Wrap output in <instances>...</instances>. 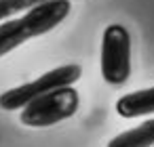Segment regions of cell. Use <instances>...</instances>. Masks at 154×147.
<instances>
[{
  "instance_id": "obj_1",
  "label": "cell",
  "mask_w": 154,
  "mask_h": 147,
  "mask_svg": "<svg viewBox=\"0 0 154 147\" xmlns=\"http://www.w3.org/2000/svg\"><path fill=\"white\" fill-rule=\"evenodd\" d=\"M70 0H47L30 9L19 19H9L0 23V57H5L19 44L55 30L70 15Z\"/></svg>"
},
{
  "instance_id": "obj_2",
  "label": "cell",
  "mask_w": 154,
  "mask_h": 147,
  "mask_svg": "<svg viewBox=\"0 0 154 147\" xmlns=\"http://www.w3.org/2000/svg\"><path fill=\"white\" fill-rule=\"evenodd\" d=\"M78 93L72 86H61L51 93H45L36 99H32L19 113L21 124L32 128L53 126L57 122H63L72 118L78 109Z\"/></svg>"
},
{
  "instance_id": "obj_3",
  "label": "cell",
  "mask_w": 154,
  "mask_h": 147,
  "mask_svg": "<svg viewBox=\"0 0 154 147\" xmlns=\"http://www.w3.org/2000/svg\"><path fill=\"white\" fill-rule=\"evenodd\" d=\"M80 67L70 63V65H61L57 69H51L47 74H42L40 78L28 82V84H21L17 88H11L7 93L0 95V107L7 109V111H15V109H23L32 99L45 95V93H51L55 88H61V86H72L74 82L80 80Z\"/></svg>"
},
{
  "instance_id": "obj_4",
  "label": "cell",
  "mask_w": 154,
  "mask_h": 147,
  "mask_svg": "<svg viewBox=\"0 0 154 147\" xmlns=\"http://www.w3.org/2000/svg\"><path fill=\"white\" fill-rule=\"evenodd\" d=\"M131 74V36L127 28L112 23L101 40V76L108 84L120 86Z\"/></svg>"
},
{
  "instance_id": "obj_5",
  "label": "cell",
  "mask_w": 154,
  "mask_h": 147,
  "mask_svg": "<svg viewBox=\"0 0 154 147\" xmlns=\"http://www.w3.org/2000/svg\"><path fill=\"white\" fill-rule=\"evenodd\" d=\"M116 111L122 118H137V116L154 113V86L120 97L116 103Z\"/></svg>"
},
{
  "instance_id": "obj_6",
  "label": "cell",
  "mask_w": 154,
  "mask_h": 147,
  "mask_svg": "<svg viewBox=\"0 0 154 147\" xmlns=\"http://www.w3.org/2000/svg\"><path fill=\"white\" fill-rule=\"evenodd\" d=\"M108 147H154V120H146L137 128L116 134Z\"/></svg>"
},
{
  "instance_id": "obj_7",
  "label": "cell",
  "mask_w": 154,
  "mask_h": 147,
  "mask_svg": "<svg viewBox=\"0 0 154 147\" xmlns=\"http://www.w3.org/2000/svg\"><path fill=\"white\" fill-rule=\"evenodd\" d=\"M42 2H47V0H0V23L7 21L9 17H13L15 13L30 11Z\"/></svg>"
}]
</instances>
